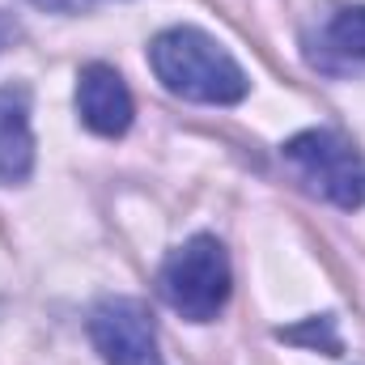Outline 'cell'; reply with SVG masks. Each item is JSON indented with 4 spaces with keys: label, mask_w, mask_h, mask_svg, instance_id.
Returning a JSON list of instances; mask_svg holds the SVG:
<instances>
[{
    "label": "cell",
    "mask_w": 365,
    "mask_h": 365,
    "mask_svg": "<svg viewBox=\"0 0 365 365\" xmlns=\"http://www.w3.org/2000/svg\"><path fill=\"white\" fill-rule=\"evenodd\" d=\"M149 64H153L158 81L170 93L187 98V102L234 106L251 90L242 64L212 34H204L195 26H170V30H162L153 38V47H149Z\"/></svg>",
    "instance_id": "cell-1"
},
{
    "label": "cell",
    "mask_w": 365,
    "mask_h": 365,
    "mask_svg": "<svg viewBox=\"0 0 365 365\" xmlns=\"http://www.w3.org/2000/svg\"><path fill=\"white\" fill-rule=\"evenodd\" d=\"M158 289L166 306L191 319V323H212L221 306L230 302V259L225 247L212 234H195L182 247H175L158 272Z\"/></svg>",
    "instance_id": "cell-2"
},
{
    "label": "cell",
    "mask_w": 365,
    "mask_h": 365,
    "mask_svg": "<svg viewBox=\"0 0 365 365\" xmlns=\"http://www.w3.org/2000/svg\"><path fill=\"white\" fill-rule=\"evenodd\" d=\"M284 162L336 208H357L365 200L361 153L331 128H306L284 140Z\"/></svg>",
    "instance_id": "cell-3"
},
{
    "label": "cell",
    "mask_w": 365,
    "mask_h": 365,
    "mask_svg": "<svg viewBox=\"0 0 365 365\" xmlns=\"http://www.w3.org/2000/svg\"><path fill=\"white\" fill-rule=\"evenodd\" d=\"M90 340L106 365H162L153 314L136 297H102L90 310Z\"/></svg>",
    "instance_id": "cell-4"
},
{
    "label": "cell",
    "mask_w": 365,
    "mask_h": 365,
    "mask_svg": "<svg viewBox=\"0 0 365 365\" xmlns=\"http://www.w3.org/2000/svg\"><path fill=\"white\" fill-rule=\"evenodd\" d=\"M77 115L98 136H123L132 128V93L110 64H86L77 77Z\"/></svg>",
    "instance_id": "cell-5"
},
{
    "label": "cell",
    "mask_w": 365,
    "mask_h": 365,
    "mask_svg": "<svg viewBox=\"0 0 365 365\" xmlns=\"http://www.w3.org/2000/svg\"><path fill=\"white\" fill-rule=\"evenodd\" d=\"M34 170V132H30V93L26 86L0 90V187L26 182Z\"/></svg>",
    "instance_id": "cell-6"
},
{
    "label": "cell",
    "mask_w": 365,
    "mask_h": 365,
    "mask_svg": "<svg viewBox=\"0 0 365 365\" xmlns=\"http://www.w3.org/2000/svg\"><path fill=\"white\" fill-rule=\"evenodd\" d=\"M327 43L353 60H365V4H344L331 26H327Z\"/></svg>",
    "instance_id": "cell-7"
},
{
    "label": "cell",
    "mask_w": 365,
    "mask_h": 365,
    "mask_svg": "<svg viewBox=\"0 0 365 365\" xmlns=\"http://www.w3.org/2000/svg\"><path fill=\"white\" fill-rule=\"evenodd\" d=\"M30 4H38L47 13H81V9H90L93 0H30Z\"/></svg>",
    "instance_id": "cell-8"
},
{
    "label": "cell",
    "mask_w": 365,
    "mask_h": 365,
    "mask_svg": "<svg viewBox=\"0 0 365 365\" xmlns=\"http://www.w3.org/2000/svg\"><path fill=\"white\" fill-rule=\"evenodd\" d=\"M13 38H17V26H13V17H4V13H0V51H4Z\"/></svg>",
    "instance_id": "cell-9"
}]
</instances>
